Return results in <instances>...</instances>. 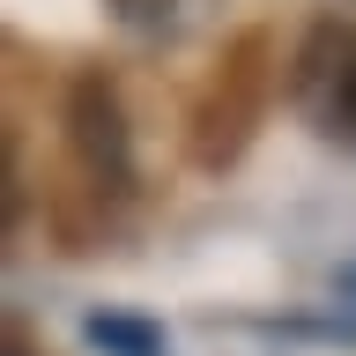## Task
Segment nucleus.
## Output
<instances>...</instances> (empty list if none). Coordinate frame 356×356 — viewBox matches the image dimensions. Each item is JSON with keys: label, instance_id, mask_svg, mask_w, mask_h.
Returning a JSON list of instances; mask_svg holds the SVG:
<instances>
[{"label": "nucleus", "instance_id": "7ed1b4c3", "mask_svg": "<svg viewBox=\"0 0 356 356\" xmlns=\"http://www.w3.org/2000/svg\"><path fill=\"white\" fill-rule=\"evenodd\" d=\"M260 97H267V74H260V44H245L238 60L222 67L208 97L193 104V156L208 171H222L230 156L252 141V119H260Z\"/></svg>", "mask_w": 356, "mask_h": 356}, {"label": "nucleus", "instance_id": "f257e3e1", "mask_svg": "<svg viewBox=\"0 0 356 356\" xmlns=\"http://www.w3.org/2000/svg\"><path fill=\"white\" fill-rule=\"evenodd\" d=\"M67 141H74V171L89 178L97 200H127L134 193V141H127V111L119 89L104 74H82L67 97Z\"/></svg>", "mask_w": 356, "mask_h": 356}, {"label": "nucleus", "instance_id": "f03ea898", "mask_svg": "<svg viewBox=\"0 0 356 356\" xmlns=\"http://www.w3.org/2000/svg\"><path fill=\"white\" fill-rule=\"evenodd\" d=\"M289 97L319 134H341L356 111V30L349 22H319L305 44H297V67H289Z\"/></svg>", "mask_w": 356, "mask_h": 356}, {"label": "nucleus", "instance_id": "20e7f679", "mask_svg": "<svg viewBox=\"0 0 356 356\" xmlns=\"http://www.w3.org/2000/svg\"><path fill=\"white\" fill-rule=\"evenodd\" d=\"M82 334H89V349H104V356H171L163 327L156 319H134V312H89Z\"/></svg>", "mask_w": 356, "mask_h": 356}, {"label": "nucleus", "instance_id": "39448f33", "mask_svg": "<svg viewBox=\"0 0 356 356\" xmlns=\"http://www.w3.org/2000/svg\"><path fill=\"white\" fill-rule=\"evenodd\" d=\"M127 15H141V22H171V15H186V0H119Z\"/></svg>", "mask_w": 356, "mask_h": 356}, {"label": "nucleus", "instance_id": "0eeeda50", "mask_svg": "<svg viewBox=\"0 0 356 356\" xmlns=\"http://www.w3.org/2000/svg\"><path fill=\"white\" fill-rule=\"evenodd\" d=\"M341 141H349V149H356V111H349V127H341Z\"/></svg>", "mask_w": 356, "mask_h": 356}, {"label": "nucleus", "instance_id": "423d86ee", "mask_svg": "<svg viewBox=\"0 0 356 356\" xmlns=\"http://www.w3.org/2000/svg\"><path fill=\"white\" fill-rule=\"evenodd\" d=\"M8 356H30V341H22V334H15V341H8Z\"/></svg>", "mask_w": 356, "mask_h": 356}]
</instances>
